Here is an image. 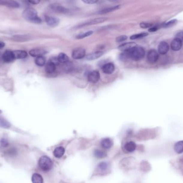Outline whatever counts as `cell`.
Returning a JSON list of instances; mask_svg holds the SVG:
<instances>
[{"label": "cell", "mask_w": 183, "mask_h": 183, "mask_svg": "<svg viewBox=\"0 0 183 183\" xmlns=\"http://www.w3.org/2000/svg\"><path fill=\"white\" fill-rule=\"evenodd\" d=\"M93 31H88V32H86L81 33V34H79L78 35L77 37H76V38L78 39H83V38H85L89 37L91 35L93 34Z\"/></svg>", "instance_id": "32"}, {"label": "cell", "mask_w": 183, "mask_h": 183, "mask_svg": "<svg viewBox=\"0 0 183 183\" xmlns=\"http://www.w3.org/2000/svg\"><path fill=\"white\" fill-rule=\"evenodd\" d=\"M94 156L98 158H103L106 156V154L104 151L100 149H96L94 151Z\"/></svg>", "instance_id": "26"}, {"label": "cell", "mask_w": 183, "mask_h": 183, "mask_svg": "<svg viewBox=\"0 0 183 183\" xmlns=\"http://www.w3.org/2000/svg\"><path fill=\"white\" fill-rule=\"evenodd\" d=\"M147 58L149 63L151 64L156 63L158 59V52H157L156 50H150L147 54Z\"/></svg>", "instance_id": "4"}, {"label": "cell", "mask_w": 183, "mask_h": 183, "mask_svg": "<svg viewBox=\"0 0 183 183\" xmlns=\"http://www.w3.org/2000/svg\"><path fill=\"white\" fill-rule=\"evenodd\" d=\"M129 58H130V56H129V52H125L123 53H122L119 56V58L123 61H126Z\"/></svg>", "instance_id": "33"}, {"label": "cell", "mask_w": 183, "mask_h": 183, "mask_svg": "<svg viewBox=\"0 0 183 183\" xmlns=\"http://www.w3.org/2000/svg\"><path fill=\"white\" fill-rule=\"evenodd\" d=\"M38 165L40 169L44 172H48L52 169L53 162L48 156H42L40 158Z\"/></svg>", "instance_id": "3"}, {"label": "cell", "mask_w": 183, "mask_h": 183, "mask_svg": "<svg viewBox=\"0 0 183 183\" xmlns=\"http://www.w3.org/2000/svg\"><path fill=\"white\" fill-rule=\"evenodd\" d=\"M169 46L166 41H162L160 43L158 46V52L160 54L165 55L168 52Z\"/></svg>", "instance_id": "10"}, {"label": "cell", "mask_w": 183, "mask_h": 183, "mask_svg": "<svg viewBox=\"0 0 183 183\" xmlns=\"http://www.w3.org/2000/svg\"><path fill=\"white\" fill-rule=\"evenodd\" d=\"M35 62V64L37 65L38 66L42 67V66H44L46 63V59L43 56H39V57L36 58Z\"/></svg>", "instance_id": "28"}, {"label": "cell", "mask_w": 183, "mask_h": 183, "mask_svg": "<svg viewBox=\"0 0 183 183\" xmlns=\"http://www.w3.org/2000/svg\"><path fill=\"white\" fill-rule=\"evenodd\" d=\"M50 8L55 12L59 14H67L69 12V10L68 9L61 5L54 4L51 5Z\"/></svg>", "instance_id": "14"}, {"label": "cell", "mask_w": 183, "mask_h": 183, "mask_svg": "<svg viewBox=\"0 0 183 183\" xmlns=\"http://www.w3.org/2000/svg\"><path fill=\"white\" fill-rule=\"evenodd\" d=\"M86 52L83 48H77L74 50L72 52V56L74 59H82L85 57Z\"/></svg>", "instance_id": "7"}, {"label": "cell", "mask_w": 183, "mask_h": 183, "mask_svg": "<svg viewBox=\"0 0 183 183\" xmlns=\"http://www.w3.org/2000/svg\"><path fill=\"white\" fill-rule=\"evenodd\" d=\"M46 53L45 50L42 49H33L30 51V54L31 56L33 57H39L42 56Z\"/></svg>", "instance_id": "16"}, {"label": "cell", "mask_w": 183, "mask_h": 183, "mask_svg": "<svg viewBox=\"0 0 183 183\" xmlns=\"http://www.w3.org/2000/svg\"><path fill=\"white\" fill-rule=\"evenodd\" d=\"M0 144L3 147H7L9 146V142L8 141L7 139L5 138H2L1 140Z\"/></svg>", "instance_id": "37"}, {"label": "cell", "mask_w": 183, "mask_h": 183, "mask_svg": "<svg viewBox=\"0 0 183 183\" xmlns=\"http://www.w3.org/2000/svg\"><path fill=\"white\" fill-rule=\"evenodd\" d=\"M15 58L23 59L27 57V53L24 50H15L13 52Z\"/></svg>", "instance_id": "20"}, {"label": "cell", "mask_w": 183, "mask_h": 183, "mask_svg": "<svg viewBox=\"0 0 183 183\" xmlns=\"http://www.w3.org/2000/svg\"><path fill=\"white\" fill-rule=\"evenodd\" d=\"M182 47V40L178 39L175 38L171 43V49L173 51H178L181 50Z\"/></svg>", "instance_id": "8"}, {"label": "cell", "mask_w": 183, "mask_h": 183, "mask_svg": "<svg viewBox=\"0 0 183 183\" xmlns=\"http://www.w3.org/2000/svg\"><path fill=\"white\" fill-rule=\"evenodd\" d=\"M65 153V149L63 147H57L55 149L53 154L55 158H60L64 155Z\"/></svg>", "instance_id": "17"}, {"label": "cell", "mask_w": 183, "mask_h": 183, "mask_svg": "<svg viewBox=\"0 0 183 183\" xmlns=\"http://www.w3.org/2000/svg\"><path fill=\"white\" fill-rule=\"evenodd\" d=\"M107 20H108V18L106 17L97 18H95V19L91 20H90V21H88V22H84V23L82 24V25H79L78 27H84V26H89V25L98 24H100V23L104 22H106Z\"/></svg>", "instance_id": "5"}, {"label": "cell", "mask_w": 183, "mask_h": 183, "mask_svg": "<svg viewBox=\"0 0 183 183\" xmlns=\"http://www.w3.org/2000/svg\"><path fill=\"white\" fill-rule=\"evenodd\" d=\"M82 1L86 4H93L98 2V0H82Z\"/></svg>", "instance_id": "39"}, {"label": "cell", "mask_w": 183, "mask_h": 183, "mask_svg": "<svg viewBox=\"0 0 183 183\" xmlns=\"http://www.w3.org/2000/svg\"><path fill=\"white\" fill-rule=\"evenodd\" d=\"M22 17L29 22L34 24H40L42 20L38 17L37 11L33 8H27L22 13Z\"/></svg>", "instance_id": "1"}, {"label": "cell", "mask_w": 183, "mask_h": 183, "mask_svg": "<svg viewBox=\"0 0 183 183\" xmlns=\"http://www.w3.org/2000/svg\"><path fill=\"white\" fill-rule=\"evenodd\" d=\"M56 70V64L53 62H50L47 63V64L45 67V70L48 74H52Z\"/></svg>", "instance_id": "23"}, {"label": "cell", "mask_w": 183, "mask_h": 183, "mask_svg": "<svg viewBox=\"0 0 183 183\" xmlns=\"http://www.w3.org/2000/svg\"><path fill=\"white\" fill-rule=\"evenodd\" d=\"M174 149L177 154L183 153V140L177 142L174 146Z\"/></svg>", "instance_id": "25"}, {"label": "cell", "mask_w": 183, "mask_h": 183, "mask_svg": "<svg viewBox=\"0 0 183 183\" xmlns=\"http://www.w3.org/2000/svg\"><path fill=\"white\" fill-rule=\"evenodd\" d=\"M0 4L10 8H17L20 7L19 3L14 0H0Z\"/></svg>", "instance_id": "13"}, {"label": "cell", "mask_w": 183, "mask_h": 183, "mask_svg": "<svg viewBox=\"0 0 183 183\" xmlns=\"http://www.w3.org/2000/svg\"><path fill=\"white\" fill-rule=\"evenodd\" d=\"M103 55H104V52H101V51L92 52V53L87 55V59L88 60H90V61L98 59V58H99V57L102 56Z\"/></svg>", "instance_id": "19"}, {"label": "cell", "mask_w": 183, "mask_h": 183, "mask_svg": "<svg viewBox=\"0 0 183 183\" xmlns=\"http://www.w3.org/2000/svg\"><path fill=\"white\" fill-rule=\"evenodd\" d=\"M114 70H115V66L111 63H106L102 67V71L106 74H111L114 72Z\"/></svg>", "instance_id": "15"}, {"label": "cell", "mask_w": 183, "mask_h": 183, "mask_svg": "<svg viewBox=\"0 0 183 183\" xmlns=\"http://www.w3.org/2000/svg\"><path fill=\"white\" fill-rule=\"evenodd\" d=\"M124 148L128 152H133L136 149V144H135L134 141H129L125 144L124 146Z\"/></svg>", "instance_id": "21"}, {"label": "cell", "mask_w": 183, "mask_h": 183, "mask_svg": "<svg viewBox=\"0 0 183 183\" xmlns=\"http://www.w3.org/2000/svg\"><path fill=\"white\" fill-rule=\"evenodd\" d=\"M45 21L47 23V25L51 27H55L59 24V20L57 18L50 16H46L45 17Z\"/></svg>", "instance_id": "11"}, {"label": "cell", "mask_w": 183, "mask_h": 183, "mask_svg": "<svg viewBox=\"0 0 183 183\" xmlns=\"http://www.w3.org/2000/svg\"><path fill=\"white\" fill-rule=\"evenodd\" d=\"M176 22H177V20H171L169 21V22H166V24H164L163 26H162V27H170V26H172V25H174V24H175Z\"/></svg>", "instance_id": "35"}, {"label": "cell", "mask_w": 183, "mask_h": 183, "mask_svg": "<svg viewBox=\"0 0 183 183\" xmlns=\"http://www.w3.org/2000/svg\"><path fill=\"white\" fill-rule=\"evenodd\" d=\"M148 35V33H138V34H136L132 35L131 37H130V39L131 40L138 39L142 38L145 37L146 36H147Z\"/></svg>", "instance_id": "30"}, {"label": "cell", "mask_w": 183, "mask_h": 183, "mask_svg": "<svg viewBox=\"0 0 183 183\" xmlns=\"http://www.w3.org/2000/svg\"><path fill=\"white\" fill-rule=\"evenodd\" d=\"M28 2L32 4H38L40 2V0H27Z\"/></svg>", "instance_id": "40"}, {"label": "cell", "mask_w": 183, "mask_h": 183, "mask_svg": "<svg viewBox=\"0 0 183 183\" xmlns=\"http://www.w3.org/2000/svg\"><path fill=\"white\" fill-rule=\"evenodd\" d=\"M127 38H128V37H127V36H126V35H120V36H119L116 39V41L117 42H123V41H124L125 40H126L127 39Z\"/></svg>", "instance_id": "36"}, {"label": "cell", "mask_w": 183, "mask_h": 183, "mask_svg": "<svg viewBox=\"0 0 183 183\" xmlns=\"http://www.w3.org/2000/svg\"><path fill=\"white\" fill-rule=\"evenodd\" d=\"M0 127L4 129H9L10 127V123L5 119L0 117Z\"/></svg>", "instance_id": "29"}, {"label": "cell", "mask_w": 183, "mask_h": 183, "mask_svg": "<svg viewBox=\"0 0 183 183\" xmlns=\"http://www.w3.org/2000/svg\"><path fill=\"white\" fill-rule=\"evenodd\" d=\"M110 1H111V2H115V1H116L117 0H109Z\"/></svg>", "instance_id": "44"}, {"label": "cell", "mask_w": 183, "mask_h": 183, "mask_svg": "<svg viewBox=\"0 0 183 183\" xmlns=\"http://www.w3.org/2000/svg\"><path fill=\"white\" fill-rule=\"evenodd\" d=\"M59 62L62 63H66L69 61V57L64 53H60L57 57Z\"/></svg>", "instance_id": "27"}, {"label": "cell", "mask_w": 183, "mask_h": 183, "mask_svg": "<svg viewBox=\"0 0 183 183\" xmlns=\"http://www.w3.org/2000/svg\"><path fill=\"white\" fill-rule=\"evenodd\" d=\"M128 52L130 58L136 61H140L142 59L145 55V52L144 48L140 46H137Z\"/></svg>", "instance_id": "2"}, {"label": "cell", "mask_w": 183, "mask_h": 183, "mask_svg": "<svg viewBox=\"0 0 183 183\" xmlns=\"http://www.w3.org/2000/svg\"><path fill=\"white\" fill-rule=\"evenodd\" d=\"M98 169L102 171H105L108 168V164L106 162H102L98 164Z\"/></svg>", "instance_id": "31"}, {"label": "cell", "mask_w": 183, "mask_h": 183, "mask_svg": "<svg viewBox=\"0 0 183 183\" xmlns=\"http://www.w3.org/2000/svg\"><path fill=\"white\" fill-rule=\"evenodd\" d=\"M4 46H5L4 43L0 41V49H1V48H3V47H4Z\"/></svg>", "instance_id": "43"}, {"label": "cell", "mask_w": 183, "mask_h": 183, "mask_svg": "<svg viewBox=\"0 0 183 183\" xmlns=\"http://www.w3.org/2000/svg\"><path fill=\"white\" fill-rule=\"evenodd\" d=\"M158 26H154V27H151V28H149V32H155L157 30H158Z\"/></svg>", "instance_id": "41"}, {"label": "cell", "mask_w": 183, "mask_h": 183, "mask_svg": "<svg viewBox=\"0 0 183 183\" xmlns=\"http://www.w3.org/2000/svg\"><path fill=\"white\" fill-rule=\"evenodd\" d=\"M2 59L4 62L6 63H10L13 62V61L15 59V56L13 52L7 50L3 54Z\"/></svg>", "instance_id": "12"}, {"label": "cell", "mask_w": 183, "mask_h": 183, "mask_svg": "<svg viewBox=\"0 0 183 183\" xmlns=\"http://www.w3.org/2000/svg\"><path fill=\"white\" fill-rule=\"evenodd\" d=\"M136 46V44L134 42H127V43H125L122 45H120L118 48L122 52H128V51L131 50Z\"/></svg>", "instance_id": "6"}, {"label": "cell", "mask_w": 183, "mask_h": 183, "mask_svg": "<svg viewBox=\"0 0 183 183\" xmlns=\"http://www.w3.org/2000/svg\"><path fill=\"white\" fill-rule=\"evenodd\" d=\"M112 141L110 138H104L101 141V145L104 149H108L112 146Z\"/></svg>", "instance_id": "18"}, {"label": "cell", "mask_w": 183, "mask_h": 183, "mask_svg": "<svg viewBox=\"0 0 183 183\" xmlns=\"http://www.w3.org/2000/svg\"><path fill=\"white\" fill-rule=\"evenodd\" d=\"M140 26L142 28H147L152 27V24L151 23H147V22H141L140 24Z\"/></svg>", "instance_id": "38"}, {"label": "cell", "mask_w": 183, "mask_h": 183, "mask_svg": "<svg viewBox=\"0 0 183 183\" xmlns=\"http://www.w3.org/2000/svg\"><path fill=\"white\" fill-rule=\"evenodd\" d=\"M121 8V5H116V6H114V7H111L106 8L105 9H104L102 10H101L99 11V14L100 15H102V14H107V13H111L112 12L114 11L115 10H118L119 8Z\"/></svg>", "instance_id": "22"}, {"label": "cell", "mask_w": 183, "mask_h": 183, "mask_svg": "<svg viewBox=\"0 0 183 183\" xmlns=\"http://www.w3.org/2000/svg\"><path fill=\"white\" fill-rule=\"evenodd\" d=\"M100 75L98 71L94 70L89 73L88 76V80L91 83H96L99 81Z\"/></svg>", "instance_id": "9"}, {"label": "cell", "mask_w": 183, "mask_h": 183, "mask_svg": "<svg viewBox=\"0 0 183 183\" xmlns=\"http://www.w3.org/2000/svg\"><path fill=\"white\" fill-rule=\"evenodd\" d=\"M32 183H44V179L41 175L38 173H34L32 176Z\"/></svg>", "instance_id": "24"}, {"label": "cell", "mask_w": 183, "mask_h": 183, "mask_svg": "<svg viewBox=\"0 0 183 183\" xmlns=\"http://www.w3.org/2000/svg\"><path fill=\"white\" fill-rule=\"evenodd\" d=\"M7 154L9 156L13 157V156H16L17 155V151L16 149L13 148L9 149V150H8L7 152Z\"/></svg>", "instance_id": "34"}, {"label": "cell", "mask_w": 183, "mask_h": 183, "mask_svg": "<svg viewBox=\"0 0 183 183\" xmlns=\"http://www.w3.org/2000/svg\"><path fill=\"white\" fill-rule=\"evenodd\" d=\"M176 38H178L179 39H181V40H183V32H180L178 33L177 35H176Z\"/></svg>", "instance_id": "42"}]
</instances>
